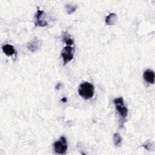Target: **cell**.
I'll return each mask as SVG.
<instances>
[{"instance_id": "6da1fadb", "label": "cell", "mask_w": 155, "mask_h": 155, "mask_svg": "<svg viewBox=\"0 0 155 155\" xmlns=\"http://www.w3.org/2000/svg\"><path fill=\"white\" fill-rule=\"evenodd\" d=\"M113 102L114 104L116 109L117 111V113L120 117L119 119L120 126L123 127L128 115V108L127 106L125 105L124 99L122 97L115 98L113 101Z\"/></svg>"}, {"instance_id": "7a4b0ae2", "label": "cell", "mask_w": 155, "mask_h": 155, "mask_svg": "<svg viewBox=\"0 0 155 155\" xmlns=\"http://www.w3.org/2000/svg\"><path fill=\"white\" fill-rule=\"evenodd\" d=\"M79 94L85 99L92 98L94 94V87L91 84L85 82L82 83L78 89Z\"/></svg>"}, {"instance_id": "3957f363", "label": "cell", "mask_w": 155, "mask_h": 155, "mask_svg": "<svg viewBox=\"0 0 155 155\" xmlns=\"http://www.w3.org/2000/svg\"><path fill=\"white\" fill-rule=\"evenodd\" d=\"M53 147L56 153L59 154H65L68 148L66 138L64 136H61L58 140L54 143Z\"/></svg>"}, {"instance_id": "277c9868", "label": "cell", "mask_w": 155, "mask_h": 155, "mask_svg": "<svg viewBox=\"0 0 155 155\" xmlns=\"http://www.w3.org/2000/svg\"><path fill=\"white\" fill-rule=\"evenodd\" d=\"M61 54L64 61V64L65 65L73 58V48L70 45H67L64 47Z\"/></svg>"}, {"instance_id": "5b68a950", "label": "cell", "mask_w": 155, "mask_h": 155, "mask_svg": "<svg viewBox=\"0 0 155 155\" xmlns=\"http://www.w3.org/2000/svg\"><path fill=\"white\" fill-rule=\"evenodd\" d=\"M45 12L42 10L38 9L35 15V25L36 26L45 27L47 25V22L45 20Z\"/></svg>"}, {"instance_id": "8992f818", "label": "cell", "mask_w": 155, "mask_h": 155, "mask_svg": "<svg viewBox=\"0 0 155 155\" xmlns=\"http://www.w3.org/2000/svg\"><path fill=\"white\" fill-rule=\"evenodd\" d=\"M42 42L41 39L35 38L27 44V48L32 52L38 51L42 46Z\"/></svg>"}, {"instance_id": "52a82bcc", "label": "cell", "mask_w": 155, "mask_h": 155, "mask_svg": "<svg viewBox=\"0 0 155 155\" xmlns=\"http://www.w3.org/2000/svg\"><path fill=\"white\" fill-rule=\"evenodd\" d=\"M143 79L148 84H153L154 82V72L151 70H147L144 71L143 74Z\"/></svg>"}, {"instance_id": "ba28073f", "label": "cell", "mask_w": 155, "mask_h": 155, "mask_svg": "<svg viewBox=\"0 0 155 155\" xmlns=\"http://www.w3.org/2000/svg\"><path fill=\"white\" fill-rule=\"evenodd\" d=\"M2 49L4 53L7 56H12L16 53L15 49L14 48L13 46L10 44H6L2 47Z\"/></svg>"}, {"instance_id": "9c48e42d", "label": "cell", "mask_w": 155, "mask_h": 155, "mask_svg": "<svg viewBox=\"0 0 155 155\" xmlns=\"http://www.w3.org/2000/svg\"><path fill=\"white\" fill-rule=\"evenodd\" d=\"M117 21V15L116 13H110L105 18V22L107 25H114Z\"/></svg>"}, {"instance_id": "30bf717a", "label": "cell", "mask_w": 155, "mask_h": 155, "mask_svg": "<svg viewBox=\"0 0 155 155\" xmlns=\"http://www.w3.org/2000/svg\"><path fill=\"white\" fill-rule=\"evenodd\" d=\"M62 39H63L64 42L66 43V44L67 45H70V46L71 45H73L74 44L73 39L71 38L70 35L68 33H67V32H64L63 33Z\"/></svg>"}, {"instance_id": "8fae6325", "label": "cell", "mask_w": 155, "mask_h": 155, "mask_svg": "<svg viewBox=\"0 0 155 155\" xmlns=\"http://www.w3.org/2000/svg\"><path fill=\"white\" fill-rule=\"evenodd\" d=\"M77 8H78L77 5L68 4H66L65 5V8L66 12L68 15H71V14H73V13H74L76 12V10H77Z\"/></svg>"}, {"instance_id": "7c38bea8", "label": "cell", "mask_w": 155, "mask_h": 155, "mask_svg": "<svg viewBox=\"0 0 155 155\" xmlns=\"http://www.w3.org/2000/svg\"><path fill=\"white\" fill-rule=\"evenodd\" d=\"M113 140L115 146H120L122 143V137L119 133H114L113 136Z\"/></svg>"}, {"instance_id": "4fadbf2b", "label": "cell", "mask_w": 155, "mask_h": 155, "mask_svg": "<svg viewBox=\"0 0 155 155\" xmlns=\"http://www.w3.org/2000/svg\"><path fill=\"white\" fill-rule=\"evenodd\" d=\"M142 146L144 147V148H145L147 150H150L153 148V144L151 142H147L146 143H145L144 144L142 145Z\"/></svg>"}, {"instance_id": "5bb4252c", "label": "cell", "mask_w": 155, "mask_h": 155, "mask_svg": "<svg viewBox=\"0 0 155 155\" xmlns=\"http://www.w3.org/2000/svg\"><path fill=\"white\" fill-rule=\"evenodd\" d=\"M61 101H62V102H66L67 101V97H64L63 98H62V99H61Z\"/></svg>"}, {"instance_id": "9a60e30c", "label": "cell", "mask_w": 155, "mask_h": 155, "mask_svg": "<svg viewBox=\"0 0 155 155\" xmlns=\"http://www.w3.org/2000/svg\"><path fill=\"white\" fill-rule=\"evenodd\" d=\"M60 85H61V84L60 82H59V83L56 85V90L59 89V88H60Z\"/></svg>"}]
</instances>
